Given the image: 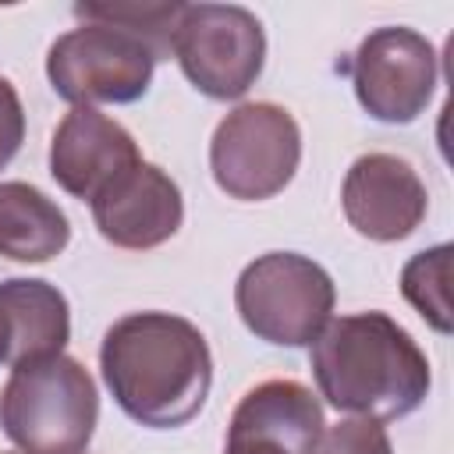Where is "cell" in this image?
<instances>
[{"instance_id":"6da1fadb","label":"cell","mask_w":454,"mask_h":454,"mask_svg":"<svg viewBox=\"0 0 454 454\" xmlns=\"http://www.w3.org/2000/svg\"><path fill=\"white\" fill-rule=\"evenodd\" d=\"M103 383L117 408L149 429L192 422L213 387V355L195 323L174 312H128L99 344Z\"/></svg>"},{"instance_id":"7a4b0ae2","label":"cell","mask_w":454,"mask_h":454,"mask_svg":"<svg viewBox=\"0 0 454 454\" xmlns=\"http://www.w3.org/2000/svg\"><path fill=\"white\" fill-rule=\"evenodd\" d=\"M309 348L319 394L355 419H404L433 387L426 351L397 319L376 309L330 319Z\"/></svg>"},{"instance_id":"3957f363","label":"cell","mask_w":454,"mask_h":454,"mask_svg":"<svg viewBox=\"0 0 454 454\" xmlns=\"http://www.w3.org/2000/svg\"><path fill=\"white\" fill-rule=\"evenodd\" d=\"M96 419V380L64 351L14 365L0 390V426L21 454H85Z\"/></svg>"},{"instance_id":"277c9868","label":"cell","mask_w":454,"mask_h":454,"mask_svg":"<svg viewBox=\"0 0 454 454\" xmlns=\"http://www.w3.org/2000/svg\"><path fill=\"white\" fill-rule=\"evenodd\" d=\"M333 301L330 273L298 252H266L234 284V305L248 333L280 348H309L333 319Z\"/></svg>"},{"instance_id":"5b68a950","label":"cell","mask_w":454,"mask_h":454,"mask_svg":"<svg viewBox=\"0 0 454 454\" xmlns=\"http://www.w3.org/2000/svg\"><path fill=\"white\" fill-rule=\"evenodd\" d=\"M301 163V128L280 103H241L213 131L209 170L216 188L238 202L280 195Z\"/></svg>"},{"instance_id":"8992f818","label":"cell","mask_w":454,"mask_h":454,"mask_svg":"<svg viewBox=\"0 0 454 454\" xmlns=\"http://www.w3.org/2000/svg\"><path fill=\"white\" fill-rule=\"evenodd\" d=\"M174 57L209 99H241L266 64L262 21L241 4H184Z\"/></svg>"},{"instance_id":"52a82bcc","label":"cell","mask_w":454,"mask_h":454,"mask_svg":"<svg viewBox=\"0 0 454 454\" xmlns=\"http://www.w3.org/2000/svg\"><path fill=\"white\" fill-rule=\"evenodd\" d=\"M156 57L124 28L82 21L53 39L46 53V78L71 106L135 103L149 92Z\"/></svg>"},{"instance_id":"ba28073f","label":"cell","mask_w":454,"mask_h":454,"mask_svg":"<svg viewBox=\"0 0 454 454\" xmlns=\"http://www.w3.org/2000/svg\"><path fill=\"white\" fill-rule=\"evenodd\" d=\"M433 43L404 25L372 28L351 57V85L362 110L383 124H411L426 114L436 89Z\"/></svg>"},{"instance_id":"9c48e42d","label":"cell","mask_w":454,"mask_h":454,"mask_svg":"<svg viewBox=\"0 0 454 454\" xmlns=\"http://www.w3.org/2000/svg\"><path fill=\"white\" fill-rule=\"evenodd\" d=\"M340 206L348 223L369 241H404L426 220L429 195L419 170L394 153L358 156L340 188Z\"/></svg>"},{"instance_id":"30bf717a","label":"cell","mask_w":454,"mask_h":454,"mask_svg":"<svg viewBox=\"0 0 454 454\" xmlns=\"http://www.w3.org/2000/svg\"><path fill=\"white\" fill-rule=\"evenodd\" d=\"M89 206L96 231L114 248L128 252H145L170 241L184 220V199L177 181L149 160H138L121 177H114Z\"/></svg>"},{"instance_id":"8fae6325","label":"cell","mask_w":454,"mask_h":454,"mask_svg":"<svg viewBox=\"0 0 454 454\" xmlns=\"http://www.w3.org/2000/svg\"><path fill=\"white\" fill-rule=\"evenodd\" d=\"M138 160L142 156L131 131L96 106H71L50 138V174L82 202H92Z\"/></svg>"},{"instance_id":"7c38bea8","label":"cell","mask_w":454,"mask_h":454,"mask_svg":"<svg viewBox=\"0 0 454 454\" xmlns=\"http://www.w3.org/2000/svg\"><path fill=\"white\" fill-rule=\"evenodd\" d=\"M71 340V309L57 284L35 277L0 280V365L60 355Z\"/></svg>"},{"instance_id":"4fadbf2b","label":"cell","mask_w":454,"mask_h":454,"mask_svg":"<svg viewBox=\"0 0 454 454\" xmlns=\"http://www.w3.org/2000/svg\"><path fill=\"white\" fill-rule=\"evenodd\" d=\"M326 419L319 397L298 380H266L252 387L227 426L231 440H266L287 454H316Z\"/></svg>"},{"instance_id":"5bb4252c","label":"cell","mask_w":454,"mask_h":454,"mask_svg":"<svg viewBox=\"0 0 454 454\" xmlns=\"http://www.w3.org/2000/svg\"><path fill=\"white\" fill-rule=\"evenodd\" d=\"M71 241L67 213L28 181H0V255L50 262Z\"/></svg>"},{"instance_id":"9a60e30c","label":"cell","mask_w":454,"mask_h":454,"mask_svg":"<svg viewBox=\"0 0 454 454\" xmlns=\"http://www.w3.org/2000/svg\"><path fill=\"white\" fill-rule=\"evenodd\" d=\"M181 7L184 4H74V14L82 21L124 28L128 35L145 43L156 60H167V57H174Z\"/></svg>"},{"instance_id":"2e32d148","label":"cell","mask_w":454,"mask_h":454,"mask_svg":"<svg viewBox=\"0 0 454 454\" xmlns=\"http://www.w3.org/2000/svg\"><path fill=\"white\" fill-rule=\"evenodd\" d=\"M447 266H450V245H433L411 255L401 270V294L436 333H450Z\"/></svg>"},{"instance_id":"e0dca14e","label":"cell","mask_w":454,"mask_h":454,"mask_svg":"<svg viewBox=\"0 0 454 454\" xmlns=\"http://www.w3.org/2000/svg\"><path fill=\"white\" fill-rule=\"evenodd\" d=\"M316 454H394V447H390L383 422L351 415V419H340L337 426L323 429Z\"/></svg>"},{"instance_id":"ac0fdd59","label":"cell","mask_w":454,"mask_h":454,"mask_svg":"<svg viewBox=\"0 0 454 454\" xmlns=\"http://www.w3.org/2000/svg\"><path fill=\"white\" fill-rule=\"evenodd\" d=\"M25 142V106L18 99V89L0 74V170L18 156Z\"/></svg>"},{"instance_id":"d6986e66","label":"cell","mask_w":454,"mask_h":454,"mask_svg":"<svg viewBox=\"0 0 454 454\" xmlns=\"http://www.w3.org/2000/svg\"><path fill=\"white\" fill-rule=\"evenodd\" d=\"M223 454H287V450L277 443H266V440H231L227 436Z\"/></svg>"},{"instance_id":"ffe728a7","label":"cell","mask_w":454,"mask_h":454,"mask_svg":"<svg viewBox=\"0 0 454 454\" xmlns=\"http://www.w3.org/2000/svg\"><path fill=\"white\" fill-rule=\"evenodd\" d=\"M18 454H21V450H18Z\"/></svg>"}]
</instances>
